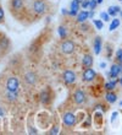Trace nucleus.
Wrapping results in <instances>:
<instances>
[{
  "label": "nucleus",
  "mask_w": 122,
  "mask_h": 135,
  "mask_svg": "<svg viewBox=\"0 0 122 135\" xmlns=\"http://www.w3.org/2000/svg\"><path fill=\"white\" fill-rule=\"evenodd\" d=\"M95 78H97V73L93 68H86L83 71V74H82V79H83L84 82H92L94 81Z\"/></svg>",
  "instance_id": "obj_7"
},
{
  "label": "nucleus",
  "mask_w": 122,
  "mask_h": 135,
  "mask_svg": "<svg viewBox=\"0 0 122 135\" xmlns=\"http://www.w3.org/2000/svg\"><path fill=\"white\" fill-rule=\"evenodd\" d=\"M100 68H105V63H101V64H100Z\"/></svg>",
  "instance_id": "obj_29"
},
{
  "label": "nucleus",
  "mask_w": 122,
  "mask_h": 135,
  "mask_svg": "<svg viewBox=\"0 0 122 135\" xmlns=\"http://www.w3.org/2000/svg\"><path fill=\"white\" fill-rule=\"evenodd\" d=\"M97 3L98 4H101V3H103V0H97Z\"/></svg>",
  "instance_id": "obj_30"
},
{
  "label": "nucleus",
  "mask_w": 122,
  "mask_h": 135,
  "mask_svg": "<svg viewBox=\"0 0 122 135\" xmlns=\"http://www.w3.org/2000/svg\"><path fill=\"white\" fill-rule=\"evenodd\" d=\"M97 5H98L97 0H89V5H88V7H89L91 10H94Z\"/></svg>",
  "instance_id": "obj_24"
},
{
  "label": "nucleus",
  "mask_w": 122,
  "mask_h": 135,
  "mask_svg": "<svg viewBox=\"0 0 122 135\" xmlns=\"http://www.w3.org/2000/svg\"><path fill=\"white\" fill-rule=\"evenodd\" d=\"M39 100H40V102H42L43 104H49L52 100L51 90L49 89V87L45 89V90H43L42 92L39 93Z\"/></svg>",
  "instance_id": "obj_9"
},
{
  "label": "nucleus",
  "mask_w": 122,
  "mask_h": 135,
  "mask_svg": "<svg viewBox=\"0 0 122 135\" xmlns=\"http://www.w3.org/2000/svg\"><path fill=\"white\" fill-rule=\"evenodd\" d=\"M75 48H76V46L71 39H65L61 43V52L63 54H72L75 52Z\"/></svg>",
  "instance_id": "obj_6"
},
{
  "label": "nucleus",
  "mask_w": 122,
  "mask_h": 135,
  "mask_svg": "<svg viewBox=\"0 0 122 135\" xmlns=\"http://www.w3.org/2000/svg\"><path fill=\"white\" fill-rule=\"evenodd\" d=\"M79 5H81V0H73L71 3V11L68 14L71 16H76L78 14V10H79Z\"/></svg>",
  "instance_id": "obj_13"
},
{
  "label": "nucleus",
  "mask_w": 122,
  "mask_h": 135,
  "mask_svg": "<svg viewBox=\"0 0 122 135\" xmlns=\"http://www.w3.org/2000/svg\"><path fill=\"white\" fill-rule=\"evenodd\" d=\"M24 5H26V0H9V9L12 15H17L22 12Z\"/></svg>",
  "instance_id": "obj_2"
},
{
  "label": "nucleus",
  "mask_w": 122,
  "mask_h": 135,
  "mask_svg": "<svg viewBox=\"0 0 122 135\" xmlns=\"http://www.w3.org/2000/svg\"><path fill=\"white\" fill-rule=\"evenodd\" d=\"M121 16H122V12H121Z\"/></svg>",
  "instance_id": "obj_34"
},
{
  "label": "nucleus",
  "mask_w": 122,
  "mask_h": 135,
  "mask_svg": "<svg viewBox=\"0 0 122 135\" xmlns=\"http://www.w3.org/2000/svg\"><path fill=\"white\" fill-rule=\"evenodd\" d=\"M120 84H121V85H122V78L120 79Z\"/></svg>",
  "instance_id": "obj_31"
},
{
  "label": "nucleus",
  "mask_w": 122,
  "mask_h": 135,
  "mask_svg": "<svg viewBox=\"0 0 122 135\" xmlns=\"http://www.w3.org/2000/svg\"><path fill=\"white\" fill-rule=\"evenodd\" d=\"M93 48H94V53L95 54H99L101 50V38L98 36L95 37L94 39V43H93Z\"/></svg>",
  "instance_id": "obj_15"
},
{
  "label": "nucleus",
  "mask_w": 122,
  "mask_h": 135,
  "mask_svg": "<svg viewBox=\"0 0 122 135\" xmlns=\"http://www.w3.org/2000/svg\"><path fill=\"white\" fill-rule=\"evenodd\" d=\"M62 123L66 128H73L77 123V117L76 114L72 112H66L62 115Z\"/></svg>",
  "instance_id": "obj_3"
},
{
  "label": "nucleus",
  "mask_w": 122,
  "mask_h": 135,
  "mask_svg": "<svg viewBox=\"0 0 122 135\" xmlns=\"http://www.w3.org/2000/svg\"><path fill=\"white\" fill-rule=\"evenodd\" d=\"M4 21H5V12H4L3 6L0 5V23H4Z\"/></svg>",
  "instance_id": "obj_23"
},
{
  "label": "nucleus",
  "mask_w": 122,
  "mask_h": 135,
  "mask_svg": "<svg viewBox=\"0 0 122 135\" xmlns=\"http://www.w3.org/2000/svg\"><path fill=\"white\" fill-rule=\"evenodd\" d=\"M31 11L32 14L35 15L37 17H40L43 15H45L49 11L48 0H32Z\"/></svg>",
  "instance_id": "obj_1"
},
{
  "label": "nucleus",
  "mask_w": 122,
  "mask_h": 135,
  "mask_svg": "<svg viewBox=\"0 0 122 135\" xmlns=\"http://www.w3.org/2000/svg\"><path fill=\"white\" fill-rule=\"evenodd\" d=\"M120 10H121V9H120L119 6H110L108 11H109V15H110V16H115Z\"/></svg>",
  "instance_id": "obj_19"
},
{
  "label": "nucleus",
  "mask_w": 122,
  "mask_h": 135,
  "mask_svg": "<svg viewBox=\"0 0 122 135\" xmlns=\"http://www.w3.org/2000/svg\"><path fill=\"white\" fill-rule=\"evenodd\" d=\"M94 25L97 26V28L98 30H101L103 28V26H104V23H103V21H100V20H94Z\"/></svg>",
  "instance_id": "obj_25"
},
{
  "label": "nucleus",
  "mask_w": 122,
  "mask_h": 135,
  "mask_svg": "<svg viewBox=\"0 0 122 135\" xmlns=\"http://www.w3.org/2000/svg\"><path fill=\"white\" fill-rule=\"evenodd\" d=\"M0 46H1V48H5V49H6L7 47H9V39H7L6 37H1V39H0Z\"/></svg>",
  "instance_id": "obj_21"
},
{
  "label": "nucleus",
  "mask_w": 122,
  "mask_h": 135,
  "mask_svg": "<svg viewBox=\"0 0 122 135\" xmlns=\"http://www.w3.org/2000/svg\"><path fill=\"white\" fill-rule=\"evenodd\" d=\"M59 35H60V37L62 39H66V37H67V30H66V27L65 26H60L59 27Z\"/></svg>",
  "instance_id": "obj_18"
},
{
  "label": "nucleus",
  "mask_w": 122,
  "mask_h": 135,
  "mask_svg": "<svg viewBox=\"0 0 122 135\" xmlns=\"http://www.w3.org/2000/svg\"><path fill=\"white\" fill-rule=\"evenodd\" d=\"M37 81H38V76L33 71H29V73H27V74L24 75V82L27 85H35Z\"/></svg>",
  "instance_id": "obj_10"
},
{
  "label": "nucleus",
  "mask_w": 122,
  "mask_h": 135,
  "mask_svg": "<svg viewBox=\"0 0 122 135\" xmlns=\"http://www.w3.org/2000/svg\"><path fill=\"white\" fill-rule=\"evenodd\" d=\"M119 26H120V20L114 18V20H112V22L110 23V27H109V28H110V31H114V30H116Z\"/></svg>",
  "instance_id": "obj_20"
},
{
  "label": "nucleus",
  "mask_w": 122,
  "mask_h": 135,
  "mask_svg": "<svg viewBox=\"0 0 122 135\" xmlns=\"http://www.w3.org/2000/svg\"><path fill=\"white\" fill-rule=\"evenodd\" d=\"M93 15H94V11L92 10L91 12H89V17H93Z\"/></svg>",
  "instance_id": "obj_28"
},
{
  "label": "nucleus",
  "mask_w": 122,
  "mask_h": 135,
  "mask_svg": "<svg viewBox=\"0 0 122 135\" xmlns=\"http://www.w3.org/2000/svg\"><path fill=\"white\" fill-rule=\"evenodd\" d=\"M122 71V65L121 64H112L111 65V69H110V78H112V79H116L117 76L120 75V73Z\"/></svg>",
  "instance_id": "obj_11"
},
{
  "label": "nucleus",
  "mask_w": 122,
  "mask_h": 135,
  "mask_svg": "<svg viewBox=\"0 0 122 135\" xmlns=\"http://www.w3.org/2000/svg\"><path fill=\"white\" fill-rule=\"evenodd\" d=\"M105 100L109 103H115L117 100V95L112 91H106V95H105Z\"/></svg>",
  "instance_id": "obj_14"
},
{
  "label": "nucleus",
  "mask_w": 122,
  "mask_h": 135,
  "mask_svg": "<svg viewBox=\"0 0 122 135\" xmlns=\"http://www.w3.org/2000/svg\"><path fill=\"white\" fill-rule=\"evenodd\" d=\"M62 79H63V82L66 84V85H72L76 82V74H75V71L70 70V69H67V70L63 71L62 74Z\"/></svg>",
  "instance_id": "obj_8"
},
{
  "label": "nucleus",
  "mask_w": 122,
  "mask_h": 135,
  "mask_svg": "<svg viewBox=\"0 0 122 135\" xmlns=\"http://www.w3.org/2000/svg\"><path fill=\"white\" fill-rule=\"evenodd\" d=\"M100 16H101V18H103L104 21H109V14H106V12H101Z\"/></svg>",
  "instance_id": "obj_26"
},
{
  "label": "nucleus",
  "mask_w": 122,
  "mask_h": 135,
  "mask_svg": "<svg viewBox=\"0 0 122 135\" xmlns=\"http://www.w3.org/2000/svg\"><path fill=\"white\" fill-rule=\"evenodd\" d=\"M116 82H117L116 80H112V81L106 82V84H105V90H106V91H112V90H115Z\"/></svg>",
  "instance_id": "obj_17"
},
{
  "label": "nucleus",
  "mask_w": 122,
  "mask_h": 135,
  "mask_svg": "<svg viewBox=\"0 0 122 135\" xmlns=\"http://www.w3.org/2000/svg\"><path fill=\"white\" fill-rule=\"evenodd\" d=\"M18 87H20V80L16 76H11V78L7 79L6 89L9 92H17Z\"/></svg>",
  "instance_id": "obj_4"
},
{
  "label": "nucleus",
  "mask_w": 122,
  "mask_h": 135,
  "mask_svg": "<svg viewBox=\"0 0 122 135\" xmlns=\"http://www.w3.org/2000/svg\"><path fill=\"white\" fill-rule=\"evenodd\" d=\"M88 17H89V12H88V11H81L79 14L77 15V22L82 23V22L87 21Z\"/></svg>",
  "instance_id": "obj_16"
},
{
  "label": "nucleus",
  "mask_w": 122,
  "mask_h": 135,
  "mask_svg": "<svg viewBox=\"0 0 122 135\" xmlns=\"http://www.w3.org/2000/svg\"><path fill=\"white\" fill-rule=\"evenodd\" d=\"M92 65H93V57H92L91 54L83 55V58H82V66H83V69L91 68Z\"/></svg>",
  "instance_id": "obj_12"
},
{
  "label": "nucleus",
  "mask_w": 122,
  "mask_h": 135,
  "mask_svg": "<svg viewBox=\"0 0 122 135\" xmlns=\"http://www.w3.org/2000/svg\"><path fill=\"white\" fill-rule=\"evenodd\" d=\"M0 39H1V35H0Z\"/></svg>",
  "instance_id": "obj_32"
},
{
  "label": "nucleus",
  "mask_w": 122,
  "mask_h": 135,
  "mask_svg": "<svg viewBox=\"0 0 122 135\" xmlns=\"http://www.w3.org/2000/svg\"><path fill=\"white\" fill-rule=\"evenodd\" d=\"M121 107H122V102H121Z\"/></svg>",
  "instance_id": "obj_33"
},
{
  "label": "nucleus",
  "mask_w": 122,
  "mask_h": 135,
  "mask_svg": "<svg viewBox=\"0 0 122 135\" xmlns=\"http://www.w3.org/2000/svg\"><path fill=\"white\" fill-rule=\"evenodd\" d=\"M73 101H75V103L78 104V106L84 104V103L87 102V95H86V92H84L83 90L78 89L73 93Z\"/></svg>",
  "instance_id": "obj_5"
},
{
  "label": "nucleus",
  "mask_w": 122,
  "mask_h": 135,
  "mask_svg": "<svg viewBox=\"0 0 122 135\" xmlns=\"http://www.w3.org/2000/svg\"><path fill=\"white\" fill-rule=\"evenodd\" d=\"M81 5H82V7H84V9L88 7V5H89V0H83V3L81 4Z\"/></svg>",
  "instance_id": "obj_27"
},
{
  "label": "nucleus",
  "mask_w": 122,
  "mask_h": 135,
  "mask_svg": "<svg viewBox=\"0 0 122 135\" xmlns=\"http://www.w3.org/2000/svg\"><path fill=\"white\" fill-rule=\"evenodd\" d=\"M116 61H117L119 64L122 65V48L116 52Z\"/></svg>",
  "instance_id": "obj_22"
}]
</instances>
